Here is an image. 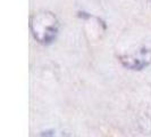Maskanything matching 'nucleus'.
Returning <instances> with one entry per match:
<instances>
[{
	"instance_id": "nucleus-1",
	"label": "nucleus",
	"mask_w": 151,
	"mask_h": 137,
	"mask_svg": "<svg viewBox=\"0 0 151 137\" xmlns=\"http://www.w3.org/2000/svg\"><path fill=\"white\" fill-rule=\"evenodd\" d=\"M58 20L50 12L35 13L31 18V31L33 37L41 44H50L58 33Z\"/></svg>"
},
{
	"instance_id": "nucleus-2",
	"label": "nucleus",
	"mask_w": 151,
	"mask_h": 137,
	"mask_svg": "<svg viewBox=\"0 0 151 137\" xmlns=\"http://www.w3.org/2000/svg\"><path fill=\"white\" fill-rule=\"evenodd\" d=\"M122 64L129 70H142L151 63V47L141 46L121 56Z\"/></svg>"
},
{
	"instance_id": "nucleus-3",
	"label": "nucleus",
	"mask_w": 151,
	"mask_h": 137,
	"mask_svg": "<svg viewBox=\"0 0 151 137\" xmlns=\"http://www.w3.org/2000/svg\"><path fill=\"white\" fill-rule=\"evenodd\" d=\"M39 137H55V131L53 130H47V131H42Z\"/></svg>"
}]
</instances>
